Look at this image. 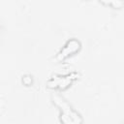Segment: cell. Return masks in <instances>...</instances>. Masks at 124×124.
<instances>
[{
    "mask_svg": "<svg viewBox=\"0 0 124 124\" xmlns=\"http://www.w3.org/2000/svg\"><path fill=\"white\" fill-rule=\"evenodd\" d=\"M52 99H53V103L59 108V109L61 111L60 120L62 123L72 124V123H81L82 122L80 115L77 111H75L72 108V107L61 96L54 94L52 96Z\"/></svg>",
    "mask_w": 124,
    "mask_h": 124,
    "instance_id": "1",
    "label": "cell"
},
{
    "mask_svg": "<svg viewBox=\"0 0 124 124\" xmlns=\"http://www.w3.org/2000/svg\"><path fill=\"white\" fill-rule=\"evenodd\" d=\"M100 1L108 6H111L113 8H121L123 6L122 0H100Z\"/></svg>",
    "mask_w": 124,
    "mask_h": 124,
    "instance_id": "4",
    "label": "cell"
},
{
    "mask_svg": "<svg viewBox=\"0 0 124 124\" xmlns=\"http://www.w3.org/2000/svg\"><path fill=\"white\" fill-rule=\"evenodd\" d=\"M78 77L77 73H71L68 75H55L53 76L48 81H47V86L50 88H59V89H64L68 87L74 79H76Z\"/></svg>",
    "mask_w": 124,
    "mask_h": 124,
    "instance_id": "2",
    "label": "cell"
},
{
    "mask_svg": "<svg viewBox=\"0 0 124 124\" xmlns=\"http://www.w3.org/2000/svg\"><path fill=\"white\" fill-rule=\"evenodd\" d=\"M79 47H80V43L76 39H71L70 41H68L66 43V45L62 47V49L58 52V54L56 56V59L58 61H61L63 59H65L67 56H69L72 53L78 50Z\"/></svg>",
    "mask_w": 124,
    "mask_h": 124,
    "instance_id": "3",
    "label": "cell"
}]
</instances>
